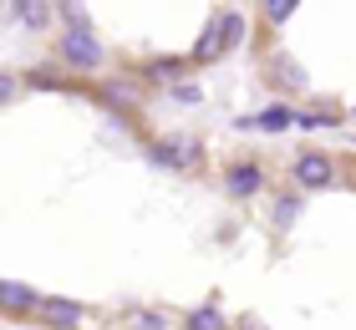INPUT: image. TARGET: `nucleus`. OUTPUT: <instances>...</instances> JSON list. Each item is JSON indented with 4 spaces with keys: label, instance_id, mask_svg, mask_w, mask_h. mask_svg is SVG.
I'll return each mask as SVG.
<instances>
[{
    "label": "nucleus",
    "instance_id": "obj_1",
    "mask_svg": "<svg viewBox=\"0 0 356 330\" xmlns=\"http://www.w3.org/2000/svg\"><path fill=\"white\" fill-rule=\"evenodd\" d=\"M102 41L92 36L87 26H72L67 36H61V61L67 66H76V72H97V66H102Z\"/></svg>",
    "mask_w": 356,
    "mask_h": 330
},
{
    "label": "nucleus",
    "instance_id": "obj_2",
    "mask_svg": "<svg viewBox=\"0 0 356 330\" xmlns=\"http://www.w3.org/2000/svg\"><path fill=\"white\" fill-rule=\"evenodd\" d=\"M36 315H41V325H51V330H76V325H82V315H87V310L76 305V300H61V295H46V300L36 305Z\"/></svg>",
    "mask_w": 356,
    "mask_h": 330
},
{
    "label": "nucleus",
    "instance_id": "obj_3",
    "mask_svg": "<svg viewBox=\"0 0 356 330\" xmlns=\"http://www.w3.org/2000/svg\"><path fill=\"white\" fill-rule=\"evenodd\" d=\"M153 163H163V168H188V163H199V142L193 138H163V142H153Z\"/></svg>",
    "mask_w": 356,
    "mask_h": 330
},
{
    "label": "nucleus",
    "instance_id": "obj_4",
    "mask_svg": "<svg viewBox=\"0 0 356 330\" xmlns=\"http://www.w3.org/2000/svg\"><path fill=\"white\" fill-rule=\"evenodd\" d=\"M296 183H300V188H331V183H336L331 158H321V153H305V158H296Z\"/></svg>",
    "mask_w": 356,
    "mask_h": 330
},
{
    "label": "nucleus",
    "instance_id": "obj_5",
    "mask_svg": "<svg viewBox=\"0 0 356 330\" xmlns=\"http://www.w3.org/2000/svg\"><path fill=\"white\" fill-rule=\"evenodd\" d=\"M10 10H15V21H21L26 31H46L51 26V6H46V0H10Z\"/></svg>",
    "mask_w": 356,
    "mask_h": 330
},
{
    "label": "nucleus",
    "instance_id": "obj_6",
    "mask_svg": "<svg viewBox=\"0 0 356 330\" xmlns=\"http://www.w3.org/2000/svg\"><path fill=\"white\" fill-rule=\"evenodd\" d=\"M0 300H6V310H36L41 305L36 290H26L21 279H6V285H0Z\"/></svg>",
    "mask_w": 356,
    "mask_h": 330
},
{
    "label": "nucleus",
    "instance_id": "obj_7",
    "mask_svg": "<svg viewBox=\"0 0 356 330\" xmlns=\"http://www.w3.org/2000/svg\"><path fill=\"white\" fill-rule=\"evenodd\" d=\"M214 21H219V41H224V51L245 41V15H239V10H219Z\"/></svg>",
    "mask_w": 356,
    "mask_h": 330
},
{
    "label": "nucleus",
    "instance_id": "obj_8",
    "mask_svg": "<svg viewBox=\"0 0 356 330\" xmlns=\"http://www.w3.org/2000/svg\"><path fill=\"white\" fill-rule=\"evenodd\" d=\"M290 122H296V112H290V107H270V112L254 117V127H265V132H285Z\"/></svg>",
    "mask_w": 356,
    "mask_h": 330
},
{
    "label": "nucleus",
    "instance_id": "obj_9",
    "mask_svg": "<svg viewBox=\"0 0 356 330\" xmlns=\"http://www.w3.org/2000/svg\"><path fill=\"white\" fill-rule=\"evenodd\" d=\"M254 188H260V173H254V168H234V173H229V193L245 198V193H254Z\"/></svg>",
    "mask_w": 356,
    "mask_h": 330
},
{
    "label": "nucleus",
    "instance_id": "obj_10",
    "mask_svg": "<svg viewBox=\"0 0 356 330\" xmlns=\"http://www.w3.org/2000/svg\"><path fill=\"white\" fill-rule=\"evenodd\" d=\"M188 330H224V320H219L214 305H204V310H193V315H188Z\"/></svg>",
    "mask_w": 356,
    "mask_h": 330
},
{
    "label": "nucleus",
    "instance_id": "obj_11",
    "mask_svg": "<svg viewBox=\"0 0 356 330\" xmlns=\"http://www.w3.org/2000/svg\"><path fill=\"white\" fill-rule=\"evenodd\" d=\"M122 330H168V320H163V315H153V310H138V315H127Z\"/></svg>",
    "mask_w": 356,
    "mask_h": 330
},
{
    "label": "nucleus",
    "instance_id": "obj_12",
    "mask_svg": "<svg viewBox=\"0 0 356 330\" xmlns=\"http://www.w3.org/2000/svg\"><path fill=\"white\" fill-rule=\"evenodd\" d=\"M275 72L285 76V87H311V81H305V72H300V66L290 61V56H280V61H275Z\"/></svg>",
    "mask_w": 356,
    "mask_h": 330
},
{
    "label": "nucleus",
    "instance_id": "obj_13",
    "mask_svg": "<svg viewBox=\"0 0 356 330\" xmlns=\"http://www.w3.org/2000/svg\"><path fill=\"white\" fill-rule=\"evenodd\" d=\"M296 6H300V0H265V15L280 26V21H290V15H296Z\"/></svg>",
    "mask_w": 356,
    "mask_h": 330
},
{
    "label": "nucleus",
    "instance_id": "obj_14",
    "mask_svg": "<svg viewBox=\"0 0 356 330\" xmlns=\"http://www.w3.org/2000/svg\"><path fill=\"white\" fill-rule=\"evenodd\" d=\"M290 219H296V198H280V208H275V224H290Z\"/></svg>",
    "mask_w": 356,
    "mask_h": 330
},
{
    "label": "nucleus",
    "instance_id": "obj_15",
    "mask_svg": "<svg viewBox=\"0 0 356 330\" xmlns=\"http://www.w3.org/2000/svg\"><path fill=\"white\" fill-rule=\"evenodd\" d=\"M239 330H265L260 320H239Z\"/></svg>",
    "mask_w": 356,
    "mask_h": 330
}]
</instances>
